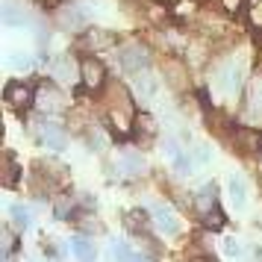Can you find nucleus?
Listing matches in <instances>:
<instances>
[{
	"label": "nucleus",
	"instance_id": "nucleus-1",
	"mask_svg": "<svg viewBox=\"0 0 262 262\" xmlns=\"http://www.w3.org/2000/svg\"><path fill=\"white\" fill-rule=\"evenodd\" d=\"M150 215H154V224L159 233H165V236H177L180 233V218L168 203H154L150 206Z\"/></svg>",
	"mask_w": 262,
	"mask_h": 262
},
{
	"label": "nucleus",
	"instance_id": "nucleus-2",
	"mask_svg": "<svg viewBox=\"0 0 262 262\" xmlns=\"http://www.w3.org/2000/svg\"><path fill=\"white\" fill-rule=\"evenodd\" d=\"M165 154H168V159H171V165H174V171L177 174H191V156H189V150H183L180 147V142L177 139H168L165 142Z\"/></svg>",
	"mask_w": 262,
	"mask_h": 262
},
{
	"label": "nucleus",
	"instance_id": "nucleus-3",
	"mask_svg": "<svg viewBox=\"0 0 262 262\" xmlns=\"http://www.w3.org/2000/svg\"><path fill=\"white\" fill-rule=\"evenodd\" d=\"M238 80H242V65H238V62H230L227 68H221V71L215 74V83H218V89H221V92H227V95L238 89Z\"/></svg>",
	"mask_w": 262,
	"mask_h": 262
},
{
	"label": "nucleus",
	"instance_id": "nucleus-4",
	"mask_svg": "<svg viewBox=\"0 0 262 262\" xmlns=\"http://www.w3.org/2000/svg\"><path fill=\"white\" fill-rule=\"evenodd\" d=\"M38 139L48 144V147H53V150H62V147H65V133H62V127L53 124V121H41V124H38Z\"/></svg>",
	"mask_w": 262,
	"mask_h": 262
},
{
	"label": "nucleus",
	"instance_id": "nucleus-5",
	"mask_svg": "<svg viewBox=\"0 0 262 262\" xmlns=\"http://www.w3.org/2000/svg\"><path fill=\"white\" fill-rule=\"evenodd\" d=\"M71 253L80 262H95V256H97L95 242H92V238H85V236H74L71 238Z\"/></svg>",
	"mask_w": 262,
	"mask_h": 262
},
{
	"label": "nucleus",
	"instance_id": "nucleus-6",
	"mask_svg": "<svg viewBox=\"0 0 262 262\" xmlns=\"http://www.w3.org/2000/svg\"><path fill=\"white\" fill-rule=\"evenodd\" d=\"M227 189H230V201H233L236 209H242L248 203V183L238 177V174H233V177L227 180Z\"/></svg>",
	"mask_w": 262,
	"mask_h": 262
},
{
	"label": "nucleus",
	"instance_id": "nucleus-7",
	"mask_svg": "<svg viewBox=\"0 0 262 262\" xmlns=\"http://www.w3.org/2000/svg\"><path fill=\"white\" fill-rule=\"evenodd\" d=\"M215 206H218V198H215V186H203L201 191H198V209H201L203 215H212Z\"/></svg>",
	"mask_w": 262,
	"mask_h": 262
},
{
	"label": "nucleus",
	"instance_id": "nucleus-8",
	"mask_svg": "<svg viewBox=\"0 0 262 262\" xmlns=\"http://www.w3.org/2000/svg\"><path fill=\"white\" fill-rule=\"evenodd\" d=\"M59 95V92H56V89H53V85H45V89H41V95H38V106L41 109H48V112H56V109L62 106V97H56Z\"/></svg>",
	"mask_w": 262,
	"mask_h": 262
},
{
	"label": "nucleus",
	"instance_id": "nucleus-9",
	"mask_svg": "<svg viewBox=\"0 0 262 262\" xmlns=\"http://www.w3.org/2000/svg\"><path fill=\"white\" fill-rule=\"evenodd\" d=\"M112 259L115 262H144L142 256H136L124 242H112Z\"/></svg>",
	"mask_w": 262,
	"mask_h": 262
},
{
	"label": "nucleus",
	"instance_id": "nucleus-10",
	"mask_svg": "<svg viewBox=\"0 0 262 262\" xmlns=\"http://www.w3.org/2000/svg\"><path fill=\"white\" fill-rule=\"evenodd\" d=\"M121 168H124L127 174H142L144 171V159L139 154H130V150H127V154L121 156Z\"/></svg>",
	"mask_w": 262,
	"mask_h": 262
},
{
	"label": "nucleus",
	"instance_id": "nucleus-11",
	"mask_svg": "<svg viewBox=\"0 0 262 262\" xmlns=\"http://www.w3.org/2000/svg\"><path fill=\"white\" fill-rule=\"evenodd\" d=\"M12 218H15V224L18 227H30L33 224V209H30V206H12Z\"/></svg>",
	"mask_w": 262,
	"mask_h": 262
},
{
	"label": "nucleus",
	"instance_id": "nucleus-12",
	"mask_svg": "<svg viewBox=\"0 0 262 262\" xmlns=\"http://www.w3.org/2000/svg\"><path fill=\"white\" fill-rule=\"evenodd\" d=\"M250 115H253V118L259 115L262 118V80L253 85V95H250Z\"/></svg>",
	"mask_w": 262,
	"mask_h": 262
},
{
	"label": "nucleus",
	"instance_id": "nucleus-13",
	"mask_svg": "<svg viewBox=\"0 0 262 262\" xmlns=\"http://www.w3.org/2000/svg\"><path fill=\"white\" fill-rule=\"evenodd\" d=\"M224 253L230 256V259H242V256H245V245H242L238 238H227L224 242Z\"/></svg>",
	"mask_w": 262,
	"mask_h": 262
},
{
	"label": "nucleus",
	"instance_id": "nucleus-14",
	"mask_svg": "<svg viewBox=\"0 0 262 262\" xmlns=\"http://www.w3.org/2000/svg\"><path fill=\"white\" fill-rule=\"evenodd\" d=\"M83 71H85V83H89V85H97L100 80H103V74H100V65H95V62H85Z\"/></svg>",
	"mask_w": 262,
	"mask_h": 262
},
{
	"label": "nucleus",
	"instance_id": "nucleus-15",
	"mask_svg": "<svg viewBox=\"0 0 262 262\" xmlns=\"http://www.w3.org/2000/svg\"><path fill=\"white\" fill-rule=\"evenodd\" d=\"M198 262H212V259H198Z\"/></svg>",
	"mask_w": 262,
	"mask_h": 262
}]
</instances>
